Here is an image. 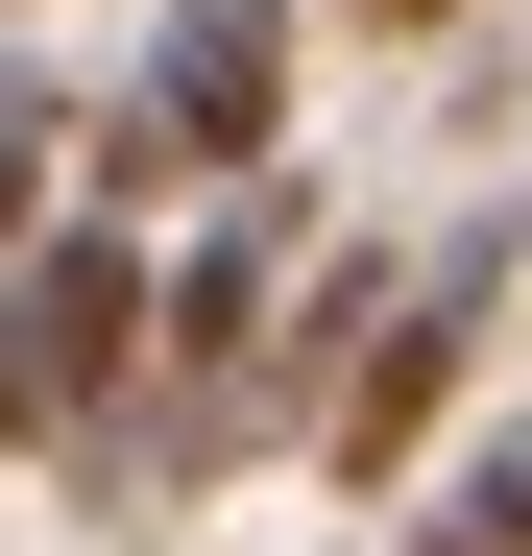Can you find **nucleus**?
Listing matches in <instances>:
<instances>
[{"label":"nucleus","mask_w":532,"mask_h":556,"mask_svg":"<svg viewBox=\"0 0 532 556\" xmlns=\"http://www.w3.org/2000/svg\"><path fill=\"white\" fill-rule=\"evenodd\" d=\"M508 315H532V218H435V242L388 266V315L339 339V388H315L291 459H315L339 508H411V484H435V435L484 412V339H508Z\"/></svg>","instance_id":"1"},{"label":"nucleus","mask_w":532,"mask_h":556,"mask_svg":"<svg viewBox=\"0 0 532 556\" xmlns=\"http://www.w3.org/2000/svg\"><path fill=\"white\" fill-rule=\"evenodd\" d=\"M145 266L169 218H98V194H49L25 242H0V339H25V435H98L145 388Z\"/></svg>","instance_id":"2"},{"label":"nucleus","mask_w":532,"mask_h":556,"mask_svg":"<svg viewBox=\"0 0 532 556\" xmlns=\"http://www.w3.org/2000/svg\"><path fill=\"white\" fill-rule=\"evenodd\" d=\"M291 73H315V0H169L122 98H145V122H169V169L218 194V169H291Z\"/></svg>","instance_id":"3"},{"label":"nucleus","mask_w":532,"mask_h":556,"mask_svg":"<svg viewBox=\"0 0 532 556\" xmlns=\"http://www.w3.org/2000/svg\"><path fill=\"white\" fill-rule=\"evenodd\" d=\"M411 556H532V412H460V435H435Z\"/></svg>","instance_id":"4"},{"label":"nucleus","mask_w":532,"mask_h":556,"mask_svg":"<svg viewBox=\"0 0 532 556\" xmlns=\"http://www.w3.org/2000/svg\"><path fill=\"white\" fill-rule=\"evenodd\" d=\"M49 194H73V98H49V73H0V242H25Z\"/></svg>","instance_id":"5"},{"label":"nucleus","mask_w":532,"mask_h":556,"mask_svg":"<svg viewBox=\"0 0 532 556\" xmlns=\"http://www.w3.org/2000/svg\"><path fill=\"white\" fill-rule=\"evenodd\" d=\"M484 0H339V49H460Z\"/></svg>","instance_id":"6"},{"label":"nucleus","mask_w":532,"mask_h":556,"mask_svg":"<svg viewBox=\"0 0 532 556\" xmlns=\"http://www.w3.org/2000/svg\"><path fill=\"white\" fill-rule=\"evenodd\" d=\"M0 459H49V435H25V339H0Z\"/></svg>","instance_id":"7"},{"label":"nucleus","mask_w":532,"mask_h":556,"mask_svg":"<svg viewBox=\"0 0 532 556\" xmlns=\"http://www.w3.org/2000/svg\"><path fill=\"white\" fill-rule=\"evenodd\" d=\"M0 25H25V0H0Z\"/></svg>","instance_id":"8"}]
</instances>
